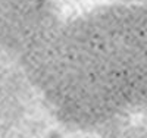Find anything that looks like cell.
<instances>
[{
    "label": "cell",
    "mask_w": 147,
    "mask_h": 138,
    "mask_svg": "<svg viewBox=\"0 0 147 138\" xmlns=\"http://www.w3.org/2000/svg\"><path fill=\"white\" fill-rule=\"evenodd\" d=\"M44 138H63V134L60 132V131H56V129H52V131H49L46 134Z\"/></svg>",
    "instance_id": "6da1fadb"
}]
</instances>
